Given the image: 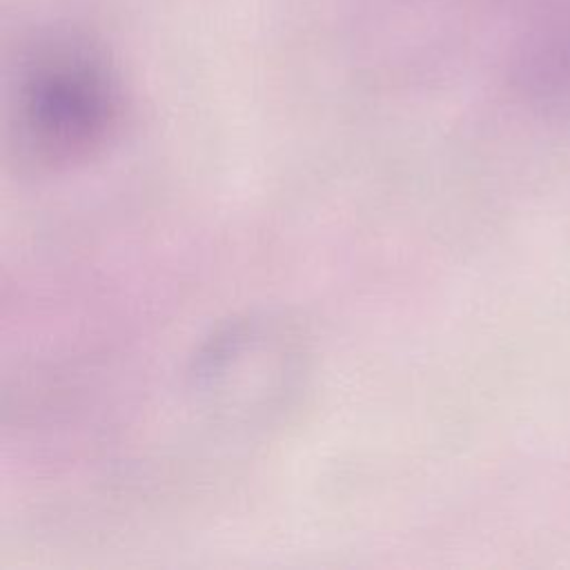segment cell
Wrapping results in <instances>:
<instances>
[{"label": "cell", "mask_w": 570, "mask_h": 570, "mask_svg": "<svg viewBox=\"0 0 570 570\" xmlns=\"http://www.w3.org/2000/svg\"><path fill=\"white\" fill-rule=\"evenodd\" d=\"M118 118V85L94 49L49 40L22 53L7 125L20 167L49 174L85 165L111 140Z\"/></svg>", "instance_id": "6da1fadb"}]
</instances>
